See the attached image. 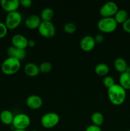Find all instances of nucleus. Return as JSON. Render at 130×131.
Here are the masks:
<instances>
[{"label": "nucleus", "mask_w": 130, "mask_h": 131, "mask_svg": "<svg viewBox=\"0 0 130 131\" xmlns=\"http://www.w3.org/2000/svg\"><path fill=\"white\" fill-rule=\"evenodd\" d=\"M108 97L111 103L115 106H120L124 102L126 98V90L119 84L115 83L108 88Z\"/></svg>", "instance_id": "obj_1"}, {"label": "nucleus", "mask_w": 130, "mask_h": 131, "mask_svg": "<svg viewBox=\"0 0 130 131\" xmlns=\"http://www.w3.org/2000/svg\"><path fill=\"white\" fill-rule=\"evenodd\" d=\"M20 66V60L14 57H8L1 64V70L6 75H12L19 71Z\"/></svg>", "instance_id": "obj_2"}, {"label": "nucleus", "mask_w": 130, "mask_h": 131, "mask_svg": "<svg viewBox=\"0 0 130 131\" xmlns=\"http://www.w3.org/2000/svg\"><path fill=\"white\" fill-rule=\"evenodd\" d=\"M117 23L113 17H101L97 23L98 28L101 32L110 33L113 32L117 28Z\"/></svg>", "instance_id": "obj_3"}, {"label": "nucleus", "mask_w": 130, "mask_h": 131, "mask_svg": "<svg viewBox=\"0 0 130 131\" xmlns=\"http://www.w3.org/2000/svg\"><path fill=\"white\" fill-rule=\"evenodd\" d=\"M60 116L57 113L48 112L44 114L41 118V124L46 129H51L59 124Z\"/></svg>", "instance_id": "obj_4"}, {"label": "nucleus", "mask_w": 130, "mask_h": 131, "mask_svg": "<svg viewBox=\"0 0 130 131\" xmlns=\"http://www.w3.org/2000/svg\"><path fill=\"white\" fill-rule=\"evenodd\" d=\"M22 20V17L21 14L17 10V11L8 13L5 23L8 29H13L17 28L20 25Z\"/></svg>", "instance_id": "obj_5"}, {"label": "nucleus", "mask_w": 130, "mask_h": 131, "mask_svg": "<svg viewBox=\"0 0 130 131\" xmlns=\"http://www.w3.org/2000/svg\"><path fill=\"white\" fill-rule=\"evenodd\" d=\"M30 124L31 118L29 115L20 113L14 116L11 125L15 129H26L30 125Z\"/></svg>", "instance_id": "obj_6"}, {"label": "nucleus", "mask_w": 130, "mask_h": 131, "mask_svg": "<svg viewBox=\"0 0 130 131\" xmlns=\"http://www.w3.org/2000/svg\"><path fill=\"white\" fill-rule=\"evenodd\" d=\"M38 29L40 34L45 38H52L56 32V26L52 21H42Z\"/></svg>", "instance_id": "obj_7"}, {"label": "nucleus", "mask_w": 130, "mask_h": 131, "mask_svg": "<svg viewBox=\"0 0 130 131\" xmlns=\"http://www.w3.org/2000/svg\"><path fill=\"white\" fill-rule=\"evenodd\" d=\"M118 5L114 1H109L105 3L99 8V14L102 17H113L118 11Z\"/></svg>", "instance_id": "obj_8"}, {"label": "nucleus", "mask_w": 130, "mask_h": 131, "mask_svg": "<svg viewBox=\"0 0 130 131\" xmlns=\"http://www.w3.org/2000/svg\"><path fill=\"white\" fill-rule=\"evenodd\" d=\"M11 41L12 46L16 48L25 49L28 47V39L22 34L17 33L11 37Z\"/></svg>", "instance_id": "obj_9"}, {"label": "nucleus", "mask_w": 130, "mask_h": 131, "mask_svg": "<svg viewBox=\"0 0 130 131\" xmlns=\"http://www.w3.org/2000/svg\"><path fill=\"white\" fill-rule=\"evenodd\" d=\"M26 105L32 110H38L43 105L42 97L37 95H31L26 99Z\"/></svg>", "instance_id": "obj_10"}, {"label": "nucleus", "mask_w": 130, "mask_h": 131, "mask_svg": "<svg viewBox=\"0 0 130 131\" xmlns=\"http://www.w3.org/2000/svg\"><path fill=\"white\" fill-rule=\"evenodd\" d=\"M94 37L90 35H85L81 39L80 42V48L84 51H90L94 48L96 45Z\"/></svg>", "instance_id": "obj_11"}, {"label": "nucleus", "mask_w": 130, "mask_h": 131, "mask_svg": "<svg viewBox=\"0 0 130 131\" xmlns=\"http://www.w3.org/2000/svg\"><path fill=\"white\" fill-rule=\"evenodd\" d=\"M42 21V19L39 15L36 14H31L27 17L25 19V25L29 29H36L38 28Z\"/></svg>", "instance_id": "obj_12"}, {"label": "nucleus", "mask_w": 130, "mask_h": 131, "mask_svg": "<svg viewBox=\"0 0 130 131\" xmlns=\"http://www.w3.org/2000/svg\"><path fill=\"white\" fill-rule=\"evenodd\" d=\"M1 5L3 8L8 13L17 11L19 7V0H1Z\"/></svg>", "instance_id": "obj_13"}, {"label": "nucleus", "mask_w": 130, "mask_h": 131, "mask_svg": "<svg viewBox=\"0 0 130 131\" xmlns=\"http://www.w3.org/2000/svg\"><path fill=\"white\" fill-rule=\"evenodd\" d=\"M24 70L25 74L30 77L36 76L40 72L39 66L33 62H29L25 64Z\"/></svg>", "instance_id": "obj_14"}, {"label": "nucleus", "mask_w": 130, "mask_h": 131, "mask_svg": "<svg viewBox=\"0 0 130 131\" xmlns=\"http://www.w3.org/2000/svg\"><path fill=\"white\" fill-rule=\"evenodd\" d=\"M14 115L11 111L5 110L0 113V120L5 125H11L14 120Z\"/></svg>", "instance_id": "obj_15"}, {"label": "nucleus", "mask_w": 130, "mask_h": 131, "mask_svg": "<svg viewBox=\"0 0 130 131\" xmlns=\"http://www.w3.org/2000/svg\"><path fill=\"white\" fill-rule=\"evenodd\" d=\"M113 66H114L115 69L119 72L123 73L126 71V69L127 68V64L126 60L123 58L119 57L117 58L114 60L113 62Z\"/></svg>", "instance_id": "obj_16"}, {"label": "nucleus", "mask_w": 130, "mask_h": 131, "mask_svg": "<svg viewBox=\"0 0 130 131\" xmlns=\"http://www.w3.org/2000/svg\"><path fill=\"white\" fill-rule=\"evenodd\" d=\"M119 84L125 90H130V72L121 73L119 79Z\"/></svg>", "instance_id": "obj_17"}, {"label": "nucleus", "mask_w": 130, "mask_h": 131, "mask_svg": "<svg viewBox=\"0 0 130 131\" xmlns=\"http://www.w3.org/2000/svg\"><path fill=\"white\" fill-rule=\"evenodd\" d=\"M110 68L107 64L105 63H99L96 65L94 72L96 74L100 76H106L108 74Z\"/></svg>", "instance_id": "obj_18"}, {"label": "nucleus", "mask_w": 130, "mask_h": 131, "mask_svg": "<svg viewBox=\"0 0 130 131\" xmlns=\"http://www.w3.org/2000/svg\"><path fill=\"white\" fill-rule=\"evenodd\" d=\"M117 24H123L128 19V13L126 10L119 9L115 15L113 16Z\"/></svg>", "instance_id": "obj_19"}, {"label": "nucleus", "mask_w": 130, "mask_h": 131, "mask_svg": "<svg viewBox=\"0 0 130 131\" xmlns=\"http://www.w3.org/2000/svg\"><path fill=\"white\" fill-rule=\"evenodd\" d=\"M54 16V12L51 8L46 7L41 12L40 18L42 21H51Z\"/></svg>", "instance_id": "obj_20"}, {"label": "nucleus", "mask_w": 130, "mask_h": 131, "mask_svg": "<svg viewBox=\"0 0 130 131\" xmlns=\"http://www.w3.org/2000/svg\"><path fill=\"white\" fill-rule=\"evenodd\" d=\"M90 119H91L93 125H97V126L99 127L103 125L105 120V118L103 114L100 112H98V111H96V112L93 113L91 115Z\"/></svg>", "instance_id": "obj_21"}, {"label": "nucleus", "mask_w": 130, "mask_h": 131, "mask_svg": "<svg viewBox=\"0 0 130 131\" xmlns=\"http://www.w3.org/2000/svg\"><path fill=\"white\" fill-rule=\"evenodd\" d=\"M38 66L40 72L45 73V74L50 72L52 69V65L49 61H43Z\"/></svg>", "instance_id": "obj_22"}, {"label": "nucleus", "mask_w": 130, "mask_h": 131, "mask_svg": "<svg viewBox=\"0 0 130 131\" xmlns=\"http://www.w3.org/2000/svg\"><path fill=\"white\" fill-rule=\"evenodd\" d=\"M63 30L66 33L68 34H71L76 31V25L75 23L73 22H68L64 24L63 26Z\"/></svg>", "instance_id": "obj_23"}, {"label": "nucleus", "mask_w": 130, "mask_h": 131, "mask_svg": "<svg viewBox=\"0 0 130 131\" xmlns=\"http://www.w3.org/2000/svg\"><path fill=\"white\" fill-rule=\"evenodd\" d=\"M103 84L106 88H108L115 84V80L111 75H106L103 79Z\"/></svg>", "instance_id": "obj_24"}, {"label": "nucleus", "mask_w": 130, "mask_h": 131, "mask_svg": "<svg viewBox=\"0 0 130 131\" xmlns=\"http://www.w3.org/2000/svg\"><path fill=\"white\" fill-rule=\"evenodd\" d=\"M25 56H26V51H25V49L16 48L14 58H15L18 59V60H19L20 61V60L25 58Z\"/></svg>", "instance_id": "obj_25"}, {"label": "nucleus", "mask_w": 130, "mask_h": 131, "mask_svg": "<svg viewBox=\"0 0 130 131\" xmlns=\"http://www.w3.org/2000/svg\"><path fill=\"white\" fill-rule=\"evenodd\" d=\"M8 28L5 23L0 22V38H3L7 34Z\"/></svg>", "instance_id": "obj_26"}, {"label": "nucleus", "mask_w": 130, "mask_h": 131, "mask_svg": "<svg viewBox=\"0 0 130 131\" xmlns=\"http://www.w3.org/2000/svg\"><path fill=\"white\" fill-rule=\"evenodd\" d=\"M122 28L127 33H130V18H128L124 23L122 24Z\"/></svg>", "instance_id": "obj_27"}, {"label": "nucleus", "mask_w": 130, "mask_h": 131, "mask_svg": "<svg viewBox=\"0 0 130 131\" xmlns=\"http://www.w3.org/2000/svg\"><path fill=\"white\" fill-rule=\"evenodd\" d=\"M20 5L24 7H30L33 4L32 0H19Z\"/></svg>", "instance_id": "obj_28"}, {"label": "nucleus", "mask_w": 130, "mask_h": 131, "mask_svg": "<svg viewBox=\"0 0 130 131\" xmlns=\"http://www.w3.org/2000/svg\"><path fill=\"white\" fill-rule=\"evenodd\" d=\"M85 131H101L100 127L97 126L95 125H89V126L87 127Z\"/></svg>", "instance_id": "obj_29"}, {"label": "nucleus", "mask_w": 130, "mask_h": 131, "mask_svg": "<svg viewBox=\"0 0 130 131\" xmlns=\"http://www.w3.org/2000/svg\"><path fill=\"white\" fill-rule=\"evenodd\" d=\"M94 38L96 43H101V42H103V41H104L105 37L102 34H101V33H98V34H96L95 36H94Z\"/></svg>", "instance_id": "obj_30"}, {"label": "nucleus", "mask_w": 130, "mask_h": 131, "mask_svg": "<svg viewBox=\"0 0 130 131\" xmlns=\"http://www.w3.org/2000/svg\"><path fill=\"white\" fill-rule=\"evenodd\" d=\"M36 42L34 40L31 39V40H28V47H33L35 46Z\"/></svg>", "instance_id": "obj_31"}, {"label": "nucleus", "mask_w": 130, "mask_h": 131, "mask_svg": "<svg viewBox=\"0 0 130 131\" xmlns=\"http://www.w3.org/2000/svg\"><path fill=\"white\" fill-rule=\"evenodd\" d=\"M13 131H27L25 129H14V130Z\"/></svg>", "instance_id": "obj_32"}, {"label": "nucleus", "mask_w": 130, "mask_h": 131, "mask_svg": "<svg viewBox=\"0 0 130 131\" xmlns=\"http://www.w3.org/2000/svg\"><path fill=\"white\" fill-rule=\"evenodd\" d=\"M31 131H38L37 130H31Z\"/></svg>", "instance_id": "obj_33"}, {"label": "nucleus", "mask_w": 130, "mask_h": 131, "mask_svg": "<svg viewBox=\"0 0 130 131\" xmlns=\"http://www.w3.org/2000/svg\"><path fill=\"white\" fill-rule=\"evenodd\" d=\"M129 69H130V63H129Z\"/></svg>", "instance_id": "obj_34"}, {"label": "nucleus", "mask_w": 130, "mask_h": 131, "mask_svg": "<svg viewBox=\"0 0 130 131\" xmlns=\"http://www.w3.org/2000/svg\"><path fill=\"white\" fill-rule=\"evenodd\" d=\"M126 131H130V130H126Z\"/></svg>", "instance_id": "obj_35"}]
</instances>
